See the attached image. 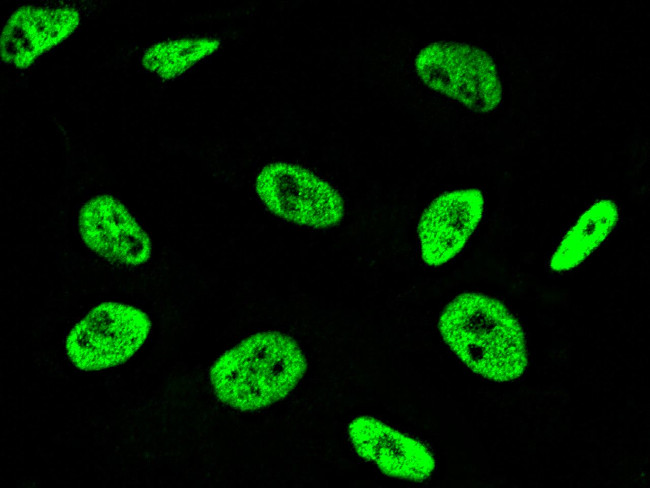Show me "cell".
Segmentation results:
<instances>
[{
  "label": "cell",
  "instance_id": "cell-1",
  "mask_svg": "<svg viewBox=\"0 0 650 488\" xmlns=\"http://www.w3.org/2000/svg\"><path fill=\"white\" fill-rule=\"evenodd\" d=\"M438 328L450 350L474 373L497 382L519 379L528 365L522 326L495 298L466 292L439 316Z\"/></svg>",
  "mask_w": 650,
  "mask_h": 488
},
{
  "label": "cell",
  "instance_id": "cell-2",
  "mask_svg": "<svg viewBox=\"0 0 650 488\" xmlns=\"http://www.w3.org/2000/svg\"><path fill=\"white\" fill-rule=\"evenodd\" d=\"M306 367L305 355L292 337L265 331L248 336L218 357L209 379L222 403L251 411L286 397Z\"/></svg>",
  "mask_w": 650,
  "mask_h": 488
},
{
  "label": "cell",
  "instance_id": "cell-3",
  "mask_svg": "<svg viewBox=\"0 0 650 488\" xmlns=\"http://www.w3.org/2000/svg\"><path fill=\"white\" fill-rule=\"evenodd\" d=\"M414 70L428 88L472 111L490 113L502 102L497 65L474 45L455 41L427 44L416 54Z\"/></svg>",
  "mask_w": 650,
  "mask_h": 488
},
{
  "label": "cell",
  "instance_id": "cell-4",
  "mask_svg": "<svg viewBox=\"0 0 650 488\" xmlns=\"http://www.w3.org/2000/svg\"><path fill=\"white\" fill-rule=\"evenodd\" d=\"M151 320L142 310L120 302L92 308L69 331L65 353L81 371H101L127 362L144 345Z\"/></svg>",
  "mask_w": 650,
  "mask_h": 488
},
{
  "label": "cell",
  "instance_id": "cell-5",
  "mask_svg": "<svg viewBox=\"0 0 650 488\" xmlns=\"http://www.w3.org/2000/svg\"><path fill=\"white\" fill-rule=\"evenodd\" d=\"M254 188L273 215L296 225L331 228L345 215V202L338 189L298 164L276 161L263 166Z\"/></svg>",
  "mask_w": 650,
  "mask_h": 488
},
{
  "label": "cell",
  "instance_id": "cell-6",
  "mask_svg": "<svg viewBox=\"0 0 650 488\" xmlns=\"http://www.w3.org/2000/svg\"><path fill=\"white\" fill-rule=\"evenodd\" d=\"M484 208V195L478 188L455 189L435 197L417 225L422 261L437 267L455 258L479 226Z\"/></svg>",
  "mask_w": 650,
  "mask_h": 488
},
{
  "label": "cell",
  "instance_id": "cell-7",
  "mask_svg": "<svg viewBox=\"0 0 650 488\" xmlns=\"http://www.w3.org/2000/svg\"><path fill=\"white\" fill-rule=\"evenodd\" d=\"M78 230L83 243L110 263L135 267L146 263L152 255L149 235L112 195H96L82 205Z\"/></svg>",
  "mask_w": 650,
  "mask_h": 488
},
{
  "label": "cell",
  "instance_id": "cell-8",
  "mask_svg": "<svg viewBox=\"0 0 650 488\" xmlns=\"http://www.w3.org/2000/svg\"><path fill=\"white\" fill-rule=\"evenodd\" d=\"M81 21V11L72 4L21 5L2 28L1 59L14 68L27 69L68 39Z\"/></svg>",
  "mask_w": 650,
  "mask_h": 488
},
{
  "label": "cell",
  "instance_id": "cell-9",
  "mask_svg": "<svg viewBox=\"0 0 650 488\" xmlns=\"http://www.w3.org/2000/svg\"><path fill=\"white\" fill-rule=\"evenodd\" d=\"M348 436L361 458L389 476L423 481L435 468L434 457L422 442L376 418L356 417L348 426Z\"/></svg>",
  "mask_w": 650,
  "mask_h": 488
},
{
  "label": "cell",
  "instance_id": "cell-10",
  "mask_svg": "<svg viewBox=\"0 0 650 488\" xmlns=\"http://www.w3.org/2000/svg\"><path fill=\"white\" fill-rule=\"evenodd\" d=\"M619 210L610 199H600L587 208L567 231L550 259L555 272L571 270L595 251L614 230Z\"/></svg>",
  "mask_w": 650,
  "mask_h": 488
},
{
  "label": "cell",
  "instance_id": "cell-11",
  "mask_svg": "<svg viewBox=\"0 0 650 488\" xmlns=\"http://www.w3.org/2000/svg\"><path fill=\"white\" fill-rule=\"evenodd\" d=\"M220 45V41L212 37L167 39L147 47L142 53L141 64L158 78L173 80L214 54Z\"/></svg>",
  "mask_w": 650,
  "mask_h": 488
}]
</instances>
